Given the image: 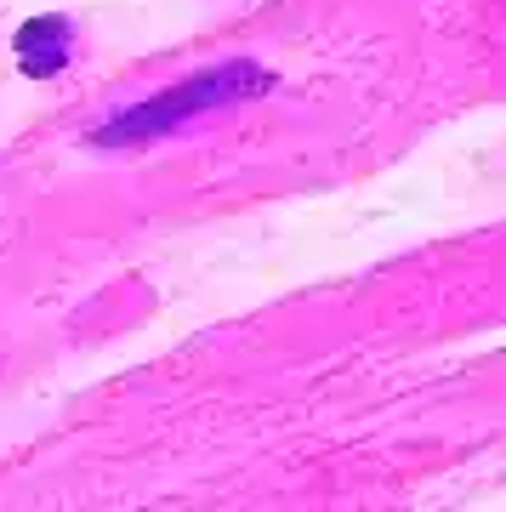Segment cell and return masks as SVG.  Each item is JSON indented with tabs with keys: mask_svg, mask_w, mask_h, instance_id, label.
Here are the masks:
<instances>
[{
	"mask_svg": "<svg viewBox=\"0 0 506 512\" xmlns=\"http://www.w3.org/2000/svg\"><path fill=\"white\" fill-rule=\"evenodd\" d=\"M251 86H268V74L245 69V63L217 69V74H205V80L177 86L171 97H154V103H143V109H131L126 120H114L109 131H97V143H131V137H143V131H165V126H177L182 114L211 109V103H228V97H245Z\"/></svg>",
	"mask_w": 506,
	"mask_h": 512,
	"instance_id": "1",
	"label": "cell"
},
{
	"mask_svg": "<svg viewBox=\"0 0 506 512\" xmlns=\"http://www.w3.org/2000/svg\"><path fill=\"white\" fill-rule=\"evenodd\" d=\"M69 46H74V29L63 18L23 23V29H18V63H23V74H35V80L57 74L63 63H69Z\"/></svg>",
	"mask_w": 506,
	"mask_h": 512,
	"instance_id": "2",
	"label": "cell"
}]
</instances>
